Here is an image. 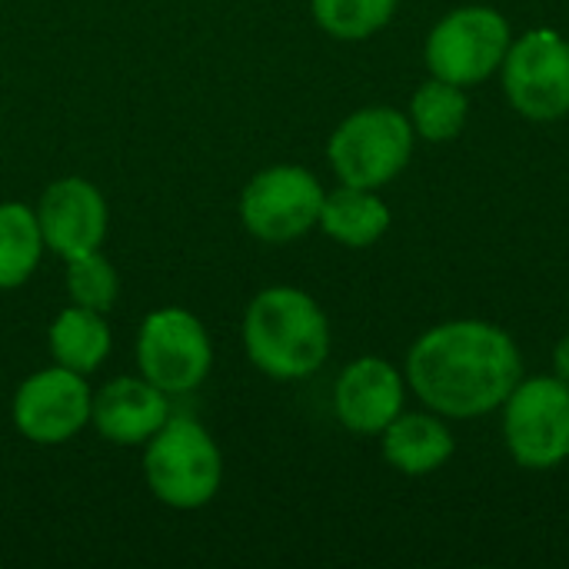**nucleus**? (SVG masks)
Returning <instances> with one entry per match:
<instances>
[{
    "mask_svg": "<svg viewBox=\"0 0 569 569\" xmlns=\"http://www.w3.org/2000/svg\"><path fill=\"white\" fill-rule=\"evenodd\" d=\"M67 293H70V303L77 307L110 313L120 297V277L113 263L100 250H93V253L67 260Z\"/></svg>",
    "mask_w": 569,
    "mask_h": 569,
    "instance_id": "20",
    "label": "nucleus"
},
{
    "mask_svg": "<svg viewBox=\"0 0 569 569\" xmlns=\"http://www.w3.org/2000/svg\"><path fill=\"white\" fill-rule=\"evenodd\" d=\"M503 440L527 470H553L569 457V383L530 377L503 403Z\"/></svg>",
    "mask_w": 569,
    "mask_h": 569,
    "instance_id": "5",
    "label": "nucleus"
},
{
    "mask_svg": "<svg viewBox=\"0 0 569 569\" xmlns=\"http://www.w3.org/2000/svg\"><path fill=\"white\" fill-rule=\"evenodd\" d=\"M50 353L60 367L73 373H83V377L93 373L110 353L107 313H97L77 303L60 310L57 320L50 323Z\"/></svg>",
    "mask_w": 569,
    "mask_h": 569,
    "instance_id": "16",
    "label": "nucleus"
},
{
    "mask_svg": "<svg viewBox=\"0 0 569 569\" xmlns=\"http://www.w3.org/2000/svg\"><path fill=\"white\" fill-rule=\"evenodd\" d=\"M167 393L143 377H117L93 393L90 423L117 447H140L167 423Z\"/></svg>",
    "mask_w": 569,
    "mask_h": 569,
    "instance_id": "13",
    "label": "nucleus"
},
{
    "mask_svg": "<svg viewBox=\"0 0 569 569\" xmlns=\"http://www.w3.org/2000/svg\"><path fill=\"white\" fill-rule=\"evenodd\" d=\"M327 190L297 163H277L250 177L240 193V223L263 243H290L320 223Z\"/></svg>",
    "mask_w": 569,
    "mask_h": 569,
    "instance_id": "9",
    "label": "nucleus"
},
{
    "mask_svg": "<svg viewBox=\"0 0 569 569\" xmlns=\"http://www.w3.org/2000/svg\"><path fill=\"white\" fill-rule=\"evenodd\" d=\"M140 377L167 397L197 390L213 367V343L207 327L183 307H160L147 313L137 333Z\"/></svg>",
    "mask_w": 569,
    "mask_h": 569,
    "instance_id": "7",
    "label": "nucleus"
},
{
    "mask_svg": "<svg viewBox=\"0 0 569 569\" xmlns=\"http://www.w3.org/2000/svg\"><path fill=\"white\" fill-rule=\"evenodd\" d=\"M317 227L330 240L363 250V247H373L390 230V207L377 197V190L340 183L333 193L323 197Z\"/></svg>",
    "mask_w": 569,
    "mask_h": 569,
    "instance_id": "15",
    "label": "nucleus"
},
{
    "mask_svg": "<svg viewBox=\"0 0 569 569\" xmlns=\"http://www.w3.org/2000/svg\"><path fill=\"white\" fill-rule=\"evenodd\" d=\"M410 123L413 133L430 140V143H447L463 133L467 117H470V100L467 87L430 77L410 100Z\"/></svg>",
    "mask_w": 569,
    "mask_h": 569,
    "instance_id": "18",
    "label": "nucleus"
},
{
    "mask_svg": "<svg viewBox=\"0 0 569 569\" xmlns=\"http://www.w3.org/2000/svg\"><path fill=\"white\" fill-rule=\"evenodd\" d=\"M40 233L47 250L63 260L93 253L107 240L110 210L103 193L83 177H63L50 183L37 207Z\"/></svg>",
    "mask_w": 569,
    "mask_h": 569,
    "instance_id": "11",
    "label": "nucleus"
},
{
    "mask_svg": "<svg viewBox=\"0 0 569 569\" xmlns=\"http://www.w3.org/2000/svg\"><path fill=\"white\" fill-rule=\"evenodd\" d=\"M43 247L37 210L20 200L0 203V290L23 287L33 277Z\"/></svg>",
    "mask_w": 569,
    "mask_h": 569,
    "instance_id": "17",
    "label": "nucleus"
},
{
    "mask_svg": "<svg viewBox=\"0 0 569 569\" xmlns=\"http://www.w3.org/2000/svg\"><path fill=\"white\" fill-rule=\"evenodd\" d=\"M523 380L513 337L487 320H450L430 327L407 353V383L440 417L477 420L507 403Z\"/></svg>",
    "mask_w": 569,
    "mask_h": 569,
    "instance_id": "1",
    "label": "nucleus"
},
{
    "mask_svg": "<svg viewBox=\"0 0 569 569\" xmlns=\"http://www.w3.org/2000/svg\"><path fill=\"white\" fill-rule=\"evenodd\" d=\"M313 20L337 40H367L393 20L397 0H310Z\"/></svg>",
    "mask_w": 569,
    "mask_h": 569,
    "instance_id": "19",
    "label": "nucleus"
},
{
    "mask_svg": "<svg viewBox=\"0 0 569 569\" xmlns=\"http://www.w3.org/2000/svg\"><path fill=\"white\" fill-rule=\"evenodd\" d=\"M383 457L407 477H427L453 457V433L440 413H400L383 430Z\"/></svg>",
    "mask_w": 569,
    "mask_h": 569,
    "instance_id": "14",
    "label": "nucleus"
},
{
    "mask_svg": "<svg viewBox=\"0 0 569 569\" xmlns=\"http://www.w3.org/2000/svg\"><path fill=\"white\" fill-rule=\"evenodd\" d=\"M513 43L510 23L493 7H457L427 37L430 77L473 87L503 67Z\"/></svg>",
    "mask_w": 569,
    "mask_h": 569,
    "instance_id": "6",
    "label": "nucleus"
},
{
    "mask_svg": "<svg viewBox=\"0 0 569 569\" xmlns=\"http://www.w3.org/2000/svg\"><path fill=\"white\" fill-rule=\"evenodd\" d=\"M413 123L393 107H363L340 120L327 143L340 183L377 190L397 180L413 157Z\"/></svg>",
    "mask_w": 569,
    "mask_h": 569,
    "instance_id": "4",
    "label": "nucleus"
},
{
    "mask_svg": "<svg viewBox=\"0 0 569 569\" xmlns=\"http://www.w3.org/2000/svg\"><path fill=\"white\" fill-rule=\"evenodd\" d=\"M407 380L380 357H360L343 367L333 387L337 420L353 433H383L403 413Z\"/></svg>",
    "mask_w": 569,
    "mask_h": 569,
    "instance_id": "12",
    "label": "nucleus"
},
{
    "mask_svg": "<svg viewBox=\"0 0 569 569\" xmlns=\"http://www.w3.org/2000/svg\"><path fill=\"white\" fill-rule=\"evenodd\" d=\"M143 447V477L163 507L200 510L220 493L223 457L197 420H167Z\"/></svg>",
    "mask_w": 569,
    "mask_h": 569,
    "instance_id": "3",
    "label": "nucleus"
},
{
    "mask_svg": "<svg viewBox=\"0 0 569 569\" xmlns=\"http://www.w3.org/2000/svg\"><path fill=\"white\" fill-rule=\"evenodd\" d=\"M553 367H557V377L569 383V333L560 337V343H557V350H553Z\"/></svg>",
    "mask_w": 569,
    "mask_h": 569,
    "instance_id": "21",
    "label": "nucleus"
},
{
    "mask_svg": "<svg viewBox=\"0 0 569 569\" xmlns=\"http://www.w3.org/2000/svg\"><path fill=\"white\" fill-rule=\"evenodd\" d=\"M503 90L510 107L533 120L553 123L569 113V40L550 27L527 30L503 57Z\"/></svg>",
    "mask_w": 569,
    "mask_h": 569,
    "instance_id": "8",
    "label": "nucleus"
},
{
    "mask_svg": "<svg viewBox=\"0 0 569 569\" xmlns=\"http://www.w3.org/2000/svg\"><path fill=\"white\" fill-rule=\"evenodd\" d=\"M93 393L83 383V373L67 367H47L30 373L13 393V427L23 440L40 447H60L73 440L90 423Z\"/></svg>",
    "mask_w": 569,
    "mask_h": 569,
    "instance_id": "10",
    "label": "nucleus"
},
{
    "mask_svg": "<svg viewBox=\"0 0 569 569\" xmlns=\"http://www.w3.org/2000/svg\"><path fill=\"white\" fill-rule=\"evenodd\" d=\"M243 347L260 373L273 380H303L330 357V320L310 293L297 287H267L243 313Z\"/></svg>",
    "mask_w": 569,
    "mask_h": 569,
    "instance_id": "2",
    "label": "nucleus"
}]
</instances>
